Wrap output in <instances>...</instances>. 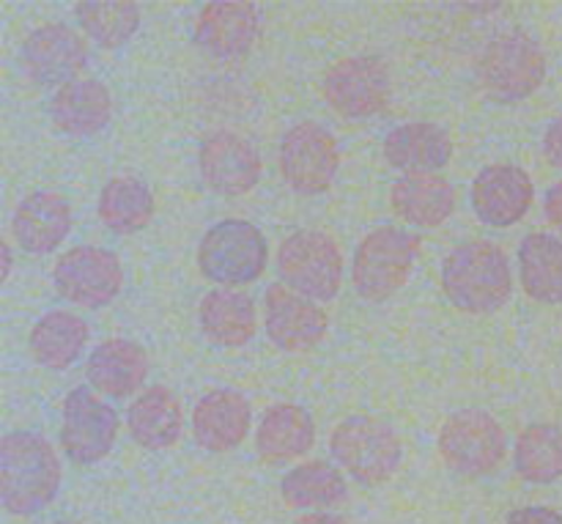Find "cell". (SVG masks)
<instances>
[{
  "label": "cell",
  "mask_w": 562,
  "mask_h": 524,
  "mask_svg": "<svg viewBox=\"0 0 562 524\" xmlns=\"http://www.w3.org/2000/svg\"><path fill=\"white\" fill-rule=\"evenodd\" d=\"M60 489L53 445L33 432H11L0 443V503L14 516L47 509Z\"/></svg>",
  "instance_id": "obj_1"
},
{
  "label": "cell",
  "mask_w": 562,
  "mask_h": 524,
  "mask_svg": "<svg viewBox=\"0 0 562 524\" xmlns=\"http://www.w3.org/2000/svg\"><path fill=\"white\" fill-rule=\"evenodd\" d=\"M442 289L448 300L464 313L483 316L499 311L514 291L508 256L494 242H464L445 258Z\"/></svg>",
  "instance_id": "obj_2"
},
{
  "label": "cell",
  "mask_w": 562,
  "mask_h": 524,
  "mask_svg": "<svg viewBox=\"0 0 562 524\" xmlns=\"http://www.w3.org/2000/svg\"><path fill=\"white\" fill-rule=\"evenodd\" d=\"M329 454L362 487H382L401 465V439L376 417L351 415L329 434Z\"/></svg>",
  "instance_id": "obj_3"
},
{
  "label": "cell",
  "mask_w": 562,
  "mask_h": 524,
  "mask_svg": "<svg viewBox=\"0 0 562 524\" xmlns=\"http://www.w3.org/2000/svg\"><path fill=\"white\" fill-rule=\"evenodd\" d=\"M420 256V239L395 225H382L360 242L351 264V283L368 302H382L404 289Z\"/></svg>",
  "instance_id": "obj_4"
},
{
  "label": "cell",
  "mask_w": 562,
  "mask_h": 524,
  "mask_svg": "<svg viewBox=\"0 0 562 524\" xmlns=\"http://www.w3.org/2000/svg\"><path fill=\"white\" fill-rule=\"evenodd\" d=\"M483 91L499 102H519L532 97L547 77V53L525 31L499 33L483 49L477 64Z\"/></svg>",
  "instance_id": "obj_5"
},
{
  "label": "cell",
  "mask_w": 562,
  "mask_h": 524,
  "mask_svg": "<svg viewBox=\"0 0 562 524\" xmlns=\"http://www.w3.org/2000/svg\"><path fill=\"white\" fill-rule=\"evenodd\" d=\"M267 261V239L247 220H223L212 225L198 245V267L203 278L220 286L256 283Z\"/></svg>",
  "instance_id": "obj_6"
},
{
  "label": "cell",
  "mask_w": 562,
  "mask_h": 524,
  "mask_svg": "<svg viewBox=\"0 0 562 524\" xmlns=\"http://www.w3.org/2000/svg\"><path fill=\"white\" fill-rule=\"evenodd\" d=\"M278 272L307 300L329 302L344 283V256L324 231H294L278 247Z\"/></svg>",
  "instance_id": "obj_7"
},
{
  "label": "cell",
  "mask_w": 562,
  "mask_h": 524,
  "mask_svg": "<svg viewBox=\"0 0 562 524\" xmlns=\"http://www.w3.org/2000/svg\"><path fill=\"white\" fill-rule=\"evenodd\" d=\"M445 465L464 478L492 476L508 454L505 428L483 410H461L439 432Z\"/></svg>",
  "instance_id": "obj_8"
},
{
  "label": "cell",
  "mask_w": 562,
  "mask_h": 524,
  "mask_svg": "<svg viewBox=\"0 0 562 524\" xmlns=\"http://www.w3.org/2000/svg\"><path fill=\"white\" fill-rule=\"evenodd\" d=\"M338 141L327 126L302 121L291 126L280 143V174L300 196H322L338 174Z\"/></svg>",
  "instance_id": "obj_9"
},
{
  "label": "cell",
  "mask_w": 562,
  "mask_h": 524,
  "mask_svg": "<svg viewBox=\"0 0 562 524\" xmlns=\"http://www.w3.org/2000/svg\"><path fill=\"white\" fill-rule=\"evenodd\" d=\"M53 280L66 302L97 311L119 297L121 286H124V269H121L115 253L104 250V247L80 245L66 250L55 261Z\"/></svg>",
  "instance_id": "obj_10"
},
{
  "label": "cell",
  "mask_w": 562,
  "mask_h": 524,
  "mask_svg": "<svg viewBox=\"0 0 562 524\" xmlns=\"http://www.w3.org/2000/svg\"><path fill=\"white\" fill-rule=\"evenodd\" d=\"M393 80L384 60L373 55L344 58L324 75V99L344 119H371L390 104Z\"/></svg>",
  "instance_id": "obj_11"
},
{
  "label": "cell",
  "mask_w": 562,
  "mask_h": 524,
  "mask_svg": "<svg viewBox=\"0 0 562 524\" xmlns=\"http://www.w3.org/2000/svg\"><path fill=\"white\" fill-rule=\"evenodd\" d=\"M119 415L88 388H75L64 401L60 445L75 465H97L113 450Z\"/></svg>",
  "instance_id": "obj_12"
},
{
  "label": "cell",
  "mask_w": 562,
  "mask_h": 524,
  "mask_svg": "<svg viewBox=\"0 0 562 524\" xmlns=\"http://www.w3.org/2000/svg\"><path fill=\"white\" fill-rule=\"evenodd\" d=\"M88 47L77 31L60 22L36 27L22 42V69L36 86H69L86 69Z\"/></svg>",
  "instance_id": "obj_13"
},
{
  "label": "cell",
  "mask_w": 562,
  "mask_h": 524,
  "mask_svg": "<svg viewBox=\"0 0 562 524\" xmlns=\"http://www.w3.org/2000/svg\"><path fill=\"white\" fill-rule=\"evenodd\" d=\"M263 327L269 341L283 352H311L324 341L329 319L313 300L283 283L267 289Z\"/></svg>",
  "instance_id": "obj_14"
},
{
  "label": "cell",
  "mask_w": 562,
  "mask_h": 524,
  "mask_svg": "<svg viewBox=\"0 0 562 524\" xmlns=\"http://www.w3.org/2000/svg\"><path fill=\"white\" fill-rule=\"evenodd\" d=\"M198 168L203 181L220 196H245L261 181L256 146L236 132H214L201 143Z\"/></svg>",
  "instance_id": "obj_15"
},
{
  "label": "cell",
  "mask_w": 562,
  "mask_h": 524,
  "mask_svg": "<svg viewBox=\"0 0 562 524\" xmlns=\"http://www.w3.org/2000/svg\"><path fill=\"white\" fill-rule=\"evenodd\" d=\"M536 187L527 170L516 165H488L472 181V207L486 225L508 228L516 225L532 207Z\"/></svg>",
  "instance_id": "obj_16"
},
{
  "label": "cell",
  "mask_w": 562,
  "mask_h": 524,
  "mask_svg": "<svg viewBox=\"0 0 562 524\" xmlns=\"http://www.w3.org/2000/svg\"><path fill=\"white\" fill-rule=\"evenodd\" d=\"M252 426L250 401L236 390H212L192 412L195 443L209 454H228L239 448Z\"/></svg>",
  "instance_id": "obj_17"
},
{
  "label": "cell",
  "mask_w": 562,
  "mask_h": 524,
  "mask_svg": "<svg viewBox=\"0 0 562 524\" xmlns=\"http://www.w3.org/2000/svg\"><path fill=\"white\" fill-rule=\"evenodd\" d=\"M261 31L256 3H206L195 20V42L214 58H239L250 53Z\"/></svg>",
  "instance_id": "obj_18"
},
{
  "label": "cell",
  "mask_w": 562,
  "mask_h": 524,
  "mask_svg": "<svg viewBox=\"0 0 562 524\" xmlns=\"http://www.w3.org/2000/svg\"><path fill=\"white\" fill-rule=\"evenodd\" d=\"M16 242L33 256L53 253L71 231V207L60 192L38 190L22 198L11 220Z\"/></svg>",
  "instance_id": "obj_19"
},
{
  "label": "cell",
  "mask_w": 562,
  "mask_h": 524,
  "mask_svg": "<svg viewBox=\"0 0 562 524\" xmlns=\"http://www.w3.org/2000/svg\"><path fill=\"white\" fill-rule=\"evenodd\" d=\"M384 157L406 174H437L453 157V141L445 126L431 121L401 124L384 137Z\"/></svg>",
  "instance_id": "obj_20"
},
{
  "label": "cell",
  "mask_w": 562,
  "mask_h": 524,
  "mask_svg": "<svg viewBox=\"0 0 562 524\" xmlns=\"http://www.w3.org/2000/svg\"><path fill=\"white\" fill-rule=\"evenodd\" d=\"M86 374L93 390L110 395V399H126L146 382L148 355L135 341H104L88 357Z\"/></svg>",
  "instance_id": "obj_21"
},
{
  "label": "cell",
  "mask_w": 562,
  "mask_h": 524,
  "mask_svg": "<svg viewBox=\"0 0 562 524\" xmlns=\"http://www.w3.org/2000/svg\"><path fill=\"white\" fill-rule=\"evenodd\" d=\"M49 119L64 135H97L113 119V99L99 80H75L49 99Z\"/></svg>",
  "instance_id": "obj_22"
},
{
  "label": "cell",
  "mask_w": 562,
  "mask_h": 524,
  "mask_svg": "<svg viewBox=\"0 0 562 524\" xmlns=\"http://www.w3.org/2000/svg\"><path fill=\"white\" fill-rule=\"evenodd\" d=\"M395 214L417 228H437L456 212V192L439 174H404L390 196Z\"/></svg>",
  "instance_id": "obj_23"
},
{
  "label": "cell",
  "mask_w": 562,
  "mask_h": 524,
  "mask_svg": "<svg viewBox=\"0 0 562 524\" xmlns=\"http://www.w3.org/2000/svg\"><path fill=\"white\" fill-rule=\"evenodd\" d=\"M203 335L223 349H239L250 344L258 330L256 305L247 294L234 289L209 291L198 308Z\"/></svg>",
  "instance_id": "obj_24"
},
{
  "label": "cell",
  "mask_w": 562,
  "mask_h": 524,
  "mask_svg": "<svg viewBox=\"0 0 562 524\" xmlns=\"http://www.w3.org/2000/svg\"><path fill=\"white\" fill-rule=\"evenodd\" d=\"M316 443V423L296 404H274L263 412L256 432V448L263 461H291L305 456Z\"/></svg>",
  "instance_id": "obj_25"
},
{
  "label": "cell",
  "mask_w": 562,
  "mask_h": 524,
  "mask_svg": "<svg viewBox=\"0 0 562 524\" xmlns=\"http://www.w3.org/2000/svg\"><path fill=\"white\" fill-rule=\"evenodd\" d=\"M130 434L137 445L146 450H165L179 443L184 415L173 390L165 384H154L146 393L137 395L130 406Z\"/></svg>",
  "instance_id": "obj_26"
},
{
  "label": "cell",
  "mask_w": 562,
  "mask_h": 524,
  "mask_svg": "<svg viewBox=\"0 0 562 524\" xmlns=\"http://www.w3.org/2000/svg\"><path fill=\"white\" fill-rule=\"evenodd\" d=\"M88 344V324L69 311H49L33 324L31 352L38 366L66 371L80 360Z\"/></svg>",
  "instance_id": "obj_27"
},
{
  "label": "cell",
  "mask_w": 562,
  "mask_h": 524,
  "mask_svg": "<svg viewBox=\"0 0 562 524\" xmlns=\"http://www.w3.org/2000/svg\"><path fill=\"white\" fill-rule=\"evenodd\" d=\"M519 269L521 286L527 297L543 305H560L562 302V239L552 234L525 236L519 245Z\"/></svg>",
  "instance_id": "obj_28"
},
{
  "label": "cell",
  "mask_w": 562,
  "mask_h": 524,
  "mask_svg": "<svg viewBox=\"0 0 562 524\" xmlns=\"http://www.w3.org/2000/svg\"><path fill=\"white\" fill-rule=\"evenodd\" d=\"M280 494L291 509H335L349 498V483L338 467L327 461H307L283 478Z\"/></svg>",
  "instance_id": "obj_29"
},
{
  "label": "cell",
  "mask_w": 562,
  "mask_h": 524,
  "mask_svg": "<svg viewBox=\"0 0 562 524\" xmlns=\"http://www.w3.org/2000/svg\"><path fill=\"white\" fill-rule=\"evenodd\" d=\"M99 218L115 234L143 231L154 218V196L146 181L135 176H115L99 196Z\"/></svg>",
  "instance_id": "obj_30"
},
{
  "label": "cell",
  "mask_w": 562,
  "mask_h": 524,
  "mask_svg": "<svg viewBox=\"0 0 562 524\" xmlns=\"http://www.w3.org/2000/svg\"><path fill=\"white\" fill-rule=\"evenodd\" d=\"M514 465L525 481L554 483L562 478V428L552 423L527 426L516 439Z\"/></svg>",
  "instance_id": "obj_31"
},
{
  "label": "cell",
  "mask_w": 562,
  "mask_h": 524,
  "mask_svg": "<svg viewBox=\"0 0 562 524\" xmlns=\"http://www.w3.org/2000/svg\"><path fill=\"white\" fill-rule=\"evenodd\" d=\"M75 14L88 38L102 47H121L140 25V5L130 0H88L75 5Z\"/></svg>",
  "instance_id": "obj_32"
},
{
  "label": "cell",
  "mask_w": 562,
  "mask_h": 524,
  "mask_svg": "<svg viewBox=\"0 0 562 524\" xmlns=\"http://www.w3.org/2000/svg\"><path fill=\"white\" fill-rule=\"evenodd\" d=\"M508 524H562V514L543 505H527V509L510 511Z\"/></svg>",
  "instance_id": "obj_33"
},
{
  "label": "cell",
  "mask_w": 562,
  "mask_h": 524,
  "mask_svg": "<svg viewBox=\"0 0 562 524\" xmlns=\"http://www.w3.org/2000/svg\"><path fill=\"white\" fill-rule=\"evenodd\" d=\"M543 154H547L554 168L562 170V115L549 124L547 135H543Z\"/></svg>",
  "instance_id": "obj_34"
},
{
  "label": "cell",
  "mask_w": 562,
  "mask_h": 524,
  "mask_svg": "<svg viewBox=\"0 0 562 524\" xmlns=\"http://www.w3.org/2000/svg\"><path fill=\"white\" fill-rule=\"evenodd\" d=\"M543 212H547L549 223L562 231V181H558L554 187H549L547 201H543Z\"/></svg>",
  "instance_id": "obj_35"
},
{
  "label": "cell",
  "mask_w": 562,
  "mask_h": 524,
  "mask_svg": "<svg viewBox=\"0 0 562 524\" xmlns=\"http://www.w3.org/2000/svg\"><path fill=\"white\" fill-rule=\"evenodd\" d=\"M294 524H346L340 516H333V514H307L302 516V520H296Z\"/></svg>",
  "instance_id": "obj_36"
},
{
  "label": "cell",
  "mask_w": 562,
  "mask_h": 524,
  "mask_svg": "<svg viewBox=\"0 0 562 524\" xmlns=\"http://www.w3.org/2000/svg\"><path fill=\"white\" fill-rule=\"evenodd\" d=\"M9 272H11V250H9V245L3 242V280L9 278Z\"/></svg>",
  "instance_id": "obj_37"
},
{
  "label": "cell",
  "mask_w": 562,
  "mask_h": 524,
  "mask_svg": "<svg viewBox=\"0 0 562 524\" xmlns=\"http://www.w3.org/2000/svg\"><path fill=\"white\" fill-rule=\"evenodd\" d=\"M55 524H75V522H55Z\"/></svg>",
  "instance_id": "obj_38"
}]
</instances>
